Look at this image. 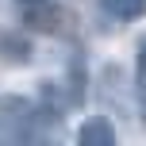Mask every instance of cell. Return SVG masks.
I'll use <instances>...</instances> for the list:
<instances>
[{
	"instance_id": "5b68a950",
	"label": "cell",
	"mask_w": 146,
	"mask_h": 146,
	"mask_svg": "<svg viewBox=\"0 0 146 146\" xmlns=\"http://www.w3.org/2000/svg\"><path fill=\"white\" fill-rule=\"evenodd\" d=\"M23 146H35V142H23Z\"/></svg>"
},
{
	"instance_id": "277c9868",
	"label": "cell",
	"mask_w": 146,
	"mask_h": 146,
	"mask_svg": "<svg viewBox=\"0 0 146 146\" xmlns=\"http://www.w3.org/2000/svg\"><path fill=\"white\" fill-rule=\"evenodd\" d=\"M135 77H139V92L146 96V42H139V54H135Z\"/></svg>"
},
{
	"instance_id": "3957f363",
	"label": "cell",
	"mask_w": 146,
	"mask_h": 146,
	"mask_svg": "<svg viewBox=\"0 0 146 146\" xmlns=\"http://www.w3.org/2000/svg\"><path fill=\"white\" fill-rule=\"evenodd\" d=\"M100 8L115 19H139L146 12V0H100Z\"/></svg>"
},
{
	"instance_id": "8992f818",
	"label": "cell",
	"mask_w": 146,
	"mask_h": 146,
	"mask_svg": "<svg viewBox=\"0 0 146 146\" xmlns=\"http://www.w3.org/2000/svg\"><path fill=\"white\" fill-rule=\"evenodd\" d=\"M27 4H35V0H27Z\"/></svg>"
},
{
	"instance_id": "7a4b0ae2",
	"label": "cell",
	"mask_w": 146,
	"mask_h": 146,
	"mask_svg": "<svg viewBox=\"0 0 146 146\" xmlns=\"http://www.w3.org/2000/svg\"><path fill=\"white\" fill-rule=\"evenodd\" d=\"M77 146H115V127L108 115H88L77 127Z\"/></svg>"
},
{
	"instance_id": "6da1fadb",
	"label": "cell",
	"mask_w": 146,
	"mask_h": 146,
	"mask_svg": "<svg viewBox=\"0 0 146 146\" xmlns=\"http://www.w3.org/2000/svg\"><path fill=\"white\" fill-rule=\"evenodd\" d=\"M35 104L19 96H0V146H23L35 131Z\"/></svg>"
}]
</instances>
